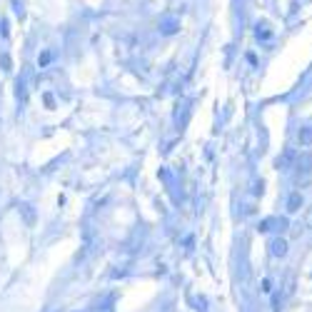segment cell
Returning <instances> with one entry per match:
<instances>
[{
  "label": "cell",
  "instance_id": "cell-1",
  "mask_svg": "<svg viewBox=\"0 0 312 312\" xmlns=\"http://www.w3.org/2000/svg\"><path fill=\"white\" fill-rule=\"evenodd\" d=\"M297 168H300L297 180H300V185H305L312 175V152H302V155H300V165H297Z\"/></svg>",
  "mask_w": 312,
  "mask_h": 312
},
{
  "label": "cell",
  "instance_id": "cell-2",
  "mask_svg": "<svg viewBox=\"0 0 312 312\" xmlns=\"http://www.w3.org/2000/svg\"><path fill=\"white\" fill-rule=\"evenodd\" d=\"M287 205H290V212L300 210V205H302V195H300V192H295V195L290 197V202H287Z\"/></svg>",
  "mask_w": 312,
  "mask_h": 312
},
{
  "label": "cell",
  "instance_id": "cell-3",
  "mask_svg": "<svg viewBox=\"0 0 312 312\" xmlns=\"http://www.w3.org/2000/svg\"><path fill=\"white\" fill-rule=\"evenodd\" d=\"M300 140L307 145V142H312V127H307V130H302V135H300Z\"/></svg>",
  "mask_w": 312,
  "mask_h": 312
},
{
  "label": "cell",
  "instance_id": "cell-4",
  "mask_svg": "<svg viewBox=\"0 0 312 312\" xmlns=\"http://www.w3.org/2000/svg\"><path fill=\"white\" fill-rule=\"evenodd\" d=\"M285 252V243H275V255H282Z\"/></svg>",
  "mask_w": 312,
  "mask_h": 312
},
{
  "label": "cell",
  "instance_id": "cell-5",
  "mask_svg": "<svg viewBox=\"0 0 312 312\" xmlns=\"http://www.w3.org/2000/svg\"><path fill=\"white\" fill-rule=\"evenodd\" d=\"M307 225H310V227H312V210H310V212H307Z\"/></svg>",
  "mask_w": 312,
  "mask_h": 312
}]
</instances>
